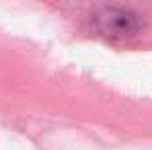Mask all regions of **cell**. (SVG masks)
<instances>
[{
    "instance_id": "obj_1",
    "label": "cell",
    "mask_w": 152,
    "mask_h": 150,
    "mask_svg": "<svg viewBox=\"0 0 152 150\" xmlns=\"http://www.w3.org/2000/svg\"><path fill=\"white\" fill-rule=\"evenodd\" d=\"M142 25L140 17L127 8H103L97 15V27L105 37L111 39H124V37H132Z\"/></svg>"
}]
</instances>
